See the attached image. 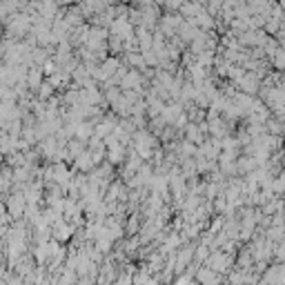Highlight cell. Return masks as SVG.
Returning <instances> with one entry per match:
<instances>
[{
	"label": "cell",
	"instance_id": "obj_1",
	"mask_svg": "<svg viewBox=\"0 0 285 285\" xmlns=\"http://www.w3.org/2000/svg\"><path fill=\"white\" fill-rule=\"evenodd\" d=\"M22 208H25V201H22V196H20V194H16L11 201H9V210H11V214H13V216H20Z\"/></svg>",
	"mask_w": 285,
	"mask_h": 285
},
{
	"label": "cell",
	"instance_id": "obj_2",
	"mask_svg": "<svg viewBox=\"0 0 285 285\" xmlns=\"http://www.w3.org/2000/svg\"><path fill=\"white\" fill-rule=\"evenodd\" d=\"M238 167L243 169V172H247V169L254 167V163H252V158H241V163H238Z\"/></svg>",
	"mask_w": 285,
	"mask_h": 285
},
{
	"label": "cell",
	"instance_id": "obj_3",
	"mask_svg": "<svg viewBox=\"0 0 285 285\" xmlns=\"http://www.w3.org/2000/svg\"><path fill=\"white\" fill-rule=\"evenodd\" d=\"M38 80H40L38 70H31V73H29V82H31V85H38Z\"/></svg>",
	"mask_w": 285,
	"mask_h": 285
}]
</instances>
